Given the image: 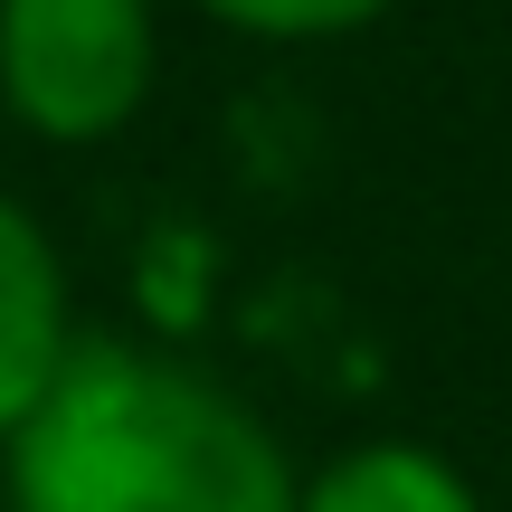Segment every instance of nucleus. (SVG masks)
Returning <instances> with one entry per match:
<instances>
[{"label":"nucleus","mask_w":512,"mask_h":512,"mask_svg":"<svg viewBox=\"0 0 512 512\" xmlns=\"http://www.w3.org/2000/svg\"><path fill=\"white\" fill-rule=\"evenodd\" d=\"M152 76H162L152 0H0V114L29 143H114L152 105Z\"/></svg>","instance_id":"f03ea898"},{"label":"nucleus","mask_w":512,"mask_h":512,"mask_svg":"<svg viewBox=\"0 0 512 512\" xmlns=\"http://www.w3.org/2000/svg\"><path fill=\"white\" fill-rule=\"evenodd\" d=\"M200 10L238 38H266V48H323V38L380 29L399 0H200Z\"/></svg>","instance_id":"39448f33"},{"label":"nucleus","mask_w":512,"mask_h":512,"mask_svg":"<svg viewBox=\"0 0 512 512\" xmlns=\"http://www.w3.org/2000/svg\"><path fill=\"white\" fill-rule=\"evenodd\" d=\"M294 512H484L475 475L418 437H361L294 475Z\"/></svg>","instance_id":"20e7f679"},{"label":"nucleus","mask_w":512,"mask_h":512,"mask_svg":"<svg viewBox=\"0 0 512 512\" xmlns=\"http://www.w3.org/2000/svg\"><path fill=\"white\" fill-rule=\"evenodd\" d=\"M76 285L57 256L48 219L19 190H0V446L29 427V408L57 389V370L76 361Z\"/></svg>","instance_id":"7ed1b4c3"},{"label":"nucleus","mask_w":512,"mask_h":512,"mask_svg":"<svg viewBox=\"0 0 512 512\" xmlns=\"http://www.w3.org/2000/svg\"><path fill=\"white\" fill-rule=\"evenodd\" d=\"M10 512H294L275 427L200 361L76 342L57 389L0 446Z\"/></svg>","instance_id":"f257e3e1"}]
</instances>
